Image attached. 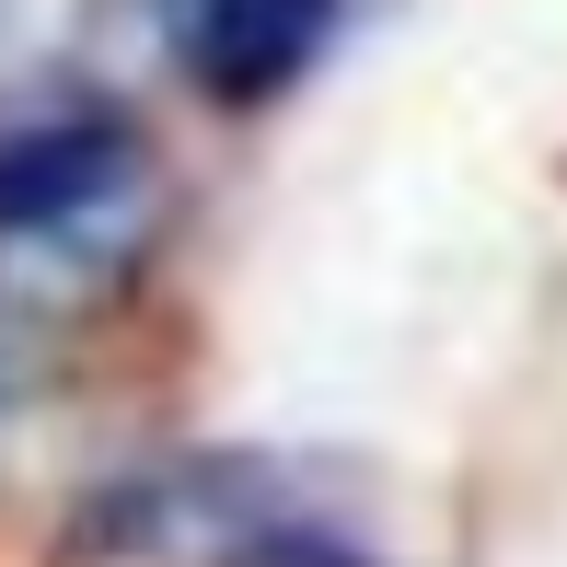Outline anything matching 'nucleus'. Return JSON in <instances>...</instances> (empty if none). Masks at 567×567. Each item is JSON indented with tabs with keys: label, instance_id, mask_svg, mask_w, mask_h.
Instances as JSON below:
<instances>
[{
	"label": "nucleus",
	"instance_id": "3",
	"mask_svg": "<svg viewBox=\"0 0 567 567\" xmlns=\"http://www.w3.org/2000/svg\"><path fill=\"white\" fill-rule=\"evenodd\" d=\"M12 23H23V0H0V47H12Z\"/></svg>",
	"mask_w": 567,
	"mask_h": 567
},
{
	"label": "nucleus",
	"instance_id": "2",
	"mask_svg": "<svg viewBox=\"0 0 567 567\" xmlns=\"http://www.w3.org/2000/svg\"><path fill=\"white\" fill-rule=\"evenodd\" d=\"M337 35V0H186V70L220 105H267Z\"/></svg>",
	"mask_w": 567,
	"mask_h": 567
},
{
	"label": "nucleus",
	"instance_id": "1",
	"mask_svg": "<svg viewBox=\"0 0 567 567\" xmlns=\"http://www.w3.org/2000/svg\"><path fill=\"white\" fill-rule=\"evenodd\" d=\"M140 186V140L105 105H59V116H12L0 127V244L93 220L105 197Z\"/></svg>",
	"mask_w": 567,
	"mask_h": 567
}]
</instances>
